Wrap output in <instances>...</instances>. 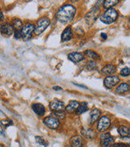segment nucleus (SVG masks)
<instances>
[{"label":"nucleus","mask_w":130,"mask_h":147,"mask_svg":"<svg viewBox=\"0 0 130 147\" xmlns=\"http://www.w3.org/2000/svg\"><path fill=\"white\" fill-rule=\"evenodd\" d=\"M75 12L76 10L72 5H64L62 7L59 8V10L57 11L56 18L60 23L67 24L73 20Z\"/></svg>","instance_id":"1"},{"label":"nucleus","mask_w":130,"mask_h":147,"mask_svg":"<svg viewBox=\"0 0 130 147\" xmlns=\"http://www.w3.org/2000/svg\"><path fill=\"white\" fill-rule=\"evenodd\" d=\"M117 18H118V12L113 8H109L106 10L100 17V19L103 23L106 24H112L117 20Z\"/></svg>","instance_id":"2"},{"label":"nucleus","mask_w":130,"mask_h":147,"mask_svg":"<svg viewBox=\"0 0 130 147\" xmlns=\"http://www.w3.org/2000/svg\"><path fill=\"white\" fill-rule=\"evenodd\" d=\"M36 26L34 24L27 23L22 26L20 29V33H21V38L24 39V40L27 41L29 40L32 37V34L34 33Z\"/></svg>","instance_id":"3"},{"label":"nucleus","mask_w":130,"mask_h":147,"mask_svg":"<svg viewBox=\"0 0 130 147\" xmlns=\"http://www.w3.org/2000/svg\"><path fill=\"white\" fill-rule=\"evenodd\" d=\"M51 21L47 17H42L40 20L37 21V26L35 28L34 30V34L36 36H40L43 33L45 29L50 25Z\"/></svg>","instance_id":"4"},{"label":"nucleus","mask_w":130,"mask_h":147,"mask_svg":"<svg viewBox=\"0 0 130 147\" xmlns=\"http://www.w3.org/2000/svg\"><path fill=\"white\" fill-rule=\"evenodd\" d=\"M111 125V120L107 116H103L98 120L97 123V131L100 133H104L108 129V128Z\"/></svg>","instance_id":"5"},{"label":"nucleus","mask_w":130,"mask_h":147,"mask_svg":"<svg viewBox=\"0 0 130 147\" xmlns=\"http://www.w3.org/2000/svg\"><path fill=\"white\" fill-rule=\"evenodd\" d=\"M100 15V7H94L91 11L87 13L85 16V21H86L87 25L92 26V24L96 22Z\"/></svg>","instance_id":"6"},{"label":"nucleus","mask_w":130,"mask_h":147,"mask_svg":"<svg viewBox=\"0 0 130 147\" xmlns=\"http://www.w3.org/2000/svg\"><path fill=\"white\" fill-rule=\"evenodd\" d=\"M101 147H111L114 143V138L110 135L109 133H104L100 135Z\"/></svg>","instance_id":"7"},{"label":"nucleus","mask_w":130,"mask_h":147,"mask_svg":"<svg viewBox=\"0 0 130 147\" xmlns=\"http://www.w3.org/2000/svg\"><path fill=\"white\" fill-rule=\"evenodd\" d=\"M43 123L47 126V127L52 129H55L59 126V121L58 119H56L53 117H46L43 119Z\"/></svg>","instance_id":"8"},{"label":"nucleus","mask_w":130,"mask_h":147,"mask_svg":"<svg viewBox=\"0 0 130 147\" xmlns=\"http://www.w3.org/2000/svg\"><path fill=\"white\" fill-rule=\"evenodd\" d=\"M120 82V78L117 76H106L104 80V84L107 88H112Z\"/></svg>","instance_id":"9"},{"label":"nucleus","mask_w":130,"mask_h":147,"mask_svg":"<svg viewBox=\"0 0 130 147\" xmlns=\"http://www.w3.org/2000/svg\"><path fill=\"white\" fill-rule=\"evenodd\" d=\"M49 107L52 111H63L65 109V105L63 101L59 100L58 99H55L51 100L49 104Z\"/></svg>","instance_id":"10"},{"label":"nucleus","mask_w":130,"mask_h":147,"mask_svg":"<svg viewBox=\"0 0 130 147\" xmlns=\"http://www.w3.org/2000/svg\"><path fill=\"white\" fill-rule=\"evenodd\" d=\"M0 32L3 36H10L14 33V28H12L11 24L4 23L0 27Z\"/></svg>","instance_id":"11"},{"label":"nucleus","mask_w":130,"mask_h":147,"mask_svg":"<svg viewBox=\"0 0 130 147\" xmlns=\"http://www.w3.org/2000/svg\"><path fill=\"white\" fill-rule=\"evenodd\" d=\"M81 134L86 139H95L97 137L96 132L90 128H83L81 129Z\"/></svg>","instance_id":"12"},{"label":"nucleus","mask_w":130,"mask_h":147,"mask_svg":"<svg viewBox=\"0 0 130 147\" xmlns=\"http://www.w3.org/2000/svg\"><path fill=\"white\" fill-rule=\"evenodd\" d=\"M67 58L73 63H79L84 60V55L79 52H71L67 55Z\"/></svg>","instance_id":"13"},{"label":"nucleus","mask_w":130,"mask_h":147,"mask_svg":"<svg viewBox=\"0 0 130 147\" xmlns=\"http://www.w3.org/2000/svg\"><path fill=\"white\" fill-rule=\"evenodd\" d=\"M70 143L72 147H82L84 146L83 138L79 135L74 136L70 140Z\"/></svg>","instance_id":"14"},{"label":"nucleus","mask_w":130,"mask_h":147,"mask_svg":"<svg viewBox=\"0 0 130 147\" xmlns=\"http://www.w3.org/2000/svg\"><path fill=\"white\" fill-rule=\"evenodd\" d=\"M79 105V103L77 100H70L67 106L65 107V110L68 113H73L74 112L76 111Z\"/></svg>","instance_id":"15"},{"label":"nucleus","mask_w":130,"mask_h":147,"mask_svg":"<svg viewBox=\"0 0 130 147\" xmlns=\"http://www.w3.org/2000/svg\"><path fill=\"white\" fill-rule=\"evenodd\" d=\"M117 72V68L116 66L112 64H108L105 65L102 69V73L104 75L109 76H113L115 72Z\"/></svg>","instance_id":"16"},{"label":"nucleus","mask_w":130,"mask_h":147,"mask_svg":"<svg viewBox=\"0 0 130 147\" xmlns=\"http://www.w3.org/2000/svg\"><path fill=\"white\" fill-rule=\"evenodd\" d=\"M32 110L35 112V113L39 116H43L45 113V107L42 104L36 103L32 105Z\"/></svg>","instance_id":"17"},{"label":"nucleus","mask_w":130,"mask_h":147,"mask_svg":"<svg viewBox=\"0 0 130 147\" xmlns=\"http://www.w3.org/2000/svg\"><path fill=\"white\" fill-rule=\"evenodd\" d=\"M72 31L70 27L65 28V30L63 31L61 36V41L62 42H67L68 40H70L72 38Z\"/></svg>","instance_id":"18"},{"label":"nucleus","mask_w":130,"mask_h":147,"mask_svg":"<svg viewBox=\"0 0 130 147\" xmlns=\"http://www.w3.org/2000/svg\"><path fill=\"white\" fill-rule=\"evenodd\" d=\"M101 112L100 110H99L98 109H92V112L90 113V121L91 123H95L96 121H98L100 118Z\"/></svg>","instance_id":"19"},{"label":"nucleus","mask_w":130,"mask_h":147,"mask_svg":"<svg viewBox=\"0 0 130 147\" xmlns=\"http://www.w3.org/2000/svg\"><path fill=\"white\" fill-rule=\"evenodd\" d=\"M129 90V84L122 83L117 88L116 92H117L118 94H124V93L127 92Z\"/></svg>","instance_id":"20"},{"label":"nucleus","mask_w":130,"mask_h":147,"mask_svg":"<svg viewBox=\"0 0 130 147\" xmlns=\"http://www.w3.org/2000/svg\"><path fill=\"white\" fill-rule=\"evenodd\" d=\"M118 0H106L103 2V7L104 9H109V8H113L114 6L118 4Z\"/></svg>","instance_id":"21"},{"label":"nucleus","mask_w":130,"mask_h":147,"mask_svg":"<svg viewBox=\"0 0 130 147\" xmlns=\"http://www.w3.org/2000/svg\"><path fill=\"white\" fill-rule=\"evenodd\" d=\"M118 133L121 136L122 138L125 137H129V128L125 126V125H121L118 128Z\"/></svg>","instance_id":"22"},{"label":"nucleus","mask_w":130,"mask_h":147,"mask_svg":"<svg viewBox=\"0 0 130 147\" xmlns=\"http://www.w3.org/2000/svg\"><path fill=\"white\" fill-rule=\"evenodd\" d=\"M88 104L86 102H81V104H79V106L77 108V109H76V114L77 115H80V114H82L84 113H85V112L88 111Z\"/></svg>","instance_id":"23"},{"label":"nucleus","mask_w":130,"mask_h":147,"mask_svg":"<svg viewBox=\"0 0 130 147\" xmlns=\"http://www.w3.org/2000/svg\"><path fill=\"white\" fill-rule=\"evenodd\" d=\"M84 55L87 56H88L89 58L92 59L93 60L100 59V56H99L96 52H93V51H92V50H87V51H85V52H84Z\"/></svg>","instance_id":"24"},{"label":"nucleus","mask_w":130,"mask_h":147,"mask_svg":"<svg viewBox=\"0 0 130 147\" xmlns=\"http://www.w3.org/2000/svg\"><path fill=\"white\" fill-rule=\"evenodd\" d=\"M11 26L12 28H14V29H15V30H20L21 28H22V26H23V23H22V21L20 20V19H13L11 21Z\"/></svg>","instance_id":"25"},{"label":"nucleus","mask_w":130,"mask_h":147,"mask_svg":"<svg viewBox=\"0 0 130 147\" xmlns=\"http://www.w3.org/2000/svg\"><path fill=\"white\" fill-rule=\"evenodd\" d=\"M51 117H55L56 119H64L66 117V113L63 111H55L51 113Z\"/></svg>","instance_id":"26"},{"label":"nucleus","mask_w":130,"mask_h":147,"mask_svg":"<svg viewBox=\"0 0 130 147\" xmlns=\"http://www.w3.org/2000/svg\"><path fill=\"white\" fill-rule=\"evenodd\" d=\"M86 68L89 71L92 70H96L97 68V64L95 60H90L86 64Z\"/></svg>","instance_id":"27"},{"label":"nucleus","mask_w":130,"mask_h":147,"mask_svg":"<svg viewBox=\"0 0 130 147\" xmlns=\"http://www.w3.org/2000/svg\"><path fill=\"white\" fill-rule=\"evenodd\" d=\"M36 142L41 145V146H48V143L47 142L45 139H43L42 137H40V136H36Z\"/></svg>","instance_id":"28"},{"label":"nucleus","mask_w":130,"mask_h":147,"mask_svg":"<svg viewBox=\"0 0 130 147\" xmlns=\"http://www.w3.org/2000/svg\"><path fill=\"white\" fill-rule=\"evenodd\" d=\"M130 73V69L129 68H123L122 70L120 72V74L121 76H129Z\"/></svg>","instance_id":"29"},{"label":"nucleus","mask_w":130,"mask_h":147,"mask_svg":"<svg viewBox=\"0 0 130 147\" xmlns=\"http://www.w3.org/2000/svg\"><path fill=\"white\" fill-rule=\"evenodd\" d=\"M14 36H15V39H17V40H20V38H21L20 30H15V31L14 32Z\"/></svg>","instance_id":"30"},{"label":"nucleus","mask_w":130,"mask_h":147,"mask_svg":"<svg viewBox=\"0 0 130 147\" xmlns=\"http://www.w3.org/2000/svg\"><path fill=\"white\" fill-rule=\"evenodd\" d=\"M111 147H128V146L124 143H113Z\"/></svg>","instance_id":"31"},{"label":"nucleus","mask_w":130,"mask_h":147,"mask_svg":"<svg viewBox=\"0 0 130 147\" xmlns=\"http://www.w3.org/2000/svg\"><path fill=\"white\" fill-rule=\"evenodd\" d=\"M5 129H6V128L4 127V125H3V123L0 121V134L4 135V133H5Z\"/></svg>","instance_id":"32"},{"label":"nucleus","mask_w":130,"mask_h":147,"mask_svg":"<svg viewBox=\"0 0 130 147\" xmlns=\"http://www.w3.org/2000/svg\"><path fill=\"white\" fill-rule=\"evenodd\" d=\"M100 36H101V38H102L103 40H107V38H108V36H107L106 34H104V33H101V35H100Z\"/></svg>","instance_id":"33"},{"label":"nucleus","mask_w":130,"mask_h":147,"mask_svg":"<svg viewBox=\"0 0 130 147\" xmlns=\"http://www.w3.org/2000/svg\"><path fill=\"white\" fill-rule=\"evenodd\" d=\"M53 89H54V90H59V91L63 90V89H62V88L58 87V86H55V87H53Z\"/></svg>","instance_id":"34"},{"label":"nucleus","mask_w":130,"mask_h":147,"mask_svg":"<svg viewBox=\"0 0 130 147\" xmlns=\"http://www.w3.org/2000/svg\"><path fill=\"white\" fill-rule=\"evenodd\" d=\"M3 12L1 11V10H0V22L3 20Z\"/></svg>","instance_id":"35"},{"label":"nucleus","mask_w":130,"mask_h":147,"mask_svg":"<svg viewBox=\"0 0 130 147\" xmlns=\"http://www.w3.org/2000/svg\"><path fill=\"white\" fill-rule=\"evenodd\" d=\"M1 147H7V146H3V145H1Z\"/></svg>","instance_id":"36"},{"label":"nucleus","mask_w":130,"mask_h":147,"mask_svg":"<svg viewBox=\"0 0 130 147\" xmlns=\"http://www.w3.org/2000/svg\"><path fill=\"white\" fill-rule=\"evenodd\" d=\"M67 147H72V146H67Z\"/></svg>","instance_id":"37"}]
</instances>
